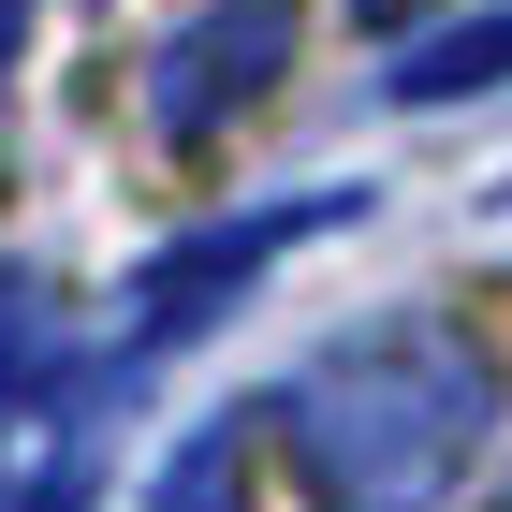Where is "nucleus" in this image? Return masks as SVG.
Listing matches in <instances>:
<instances>
[{"label": "nucleus", "instance_id": "nucleus-4", "mask_svg": "<svg viewBox=\"0 0 512 512\" xmlns=\"http://www.w3.org/2000/svg\"><path fill=\"white\" fill-rule=\"evenodd\" d=\"M88 483H103V381L88 366L0 381V512H88Z\"/></svg>", "mask_w": 512, "mask_h": 512}, {"label": "nucleus", "instance_id": "nucleus-7", "mask_svg": "<svg viewBox=\"0 0 512 512\" xmlns=\"http://www.w3.org/2000/svg\"><path fill=\"white\" fill-rule=\"evenodd\" d=\"M15 30H30V0H0V59H15Z\"/></svg>", "mask_w": 512, "mask_h": 512}, {"label": "nucleus", "instance_id": "nucleus-3", "mask_svg": "<svg viewBox=\"0 0 512 512\" xmlns=\"http://www.w3.org/2000/svg\"><path fill=\"white\" fill-rule=\"evenodd\" d=\"M352 220V191H293V205H249V220H220V235H176L147 278L118 293V352H161V337H191V308H220L235 278H264L293 235H337Z\"/></svg>", "mask_w": 512, "mask_h": 512}, {"label": "nucleus", "instance_id": "nucleus-5", "mask_svg": "<svg viewBox=\"0 0 512 512\" xmlns=\"http://www.w3.org/2000/svg\"><path fill=\"white\" fill-rule=\"evenodd\" d=\"M483 88H512V15H469V30H425L410 59H395V103H483Z\"/></svg>", "mask_w": 512, "mask_h": 512}, {"label": "nucleus", "instance_id": "nucleus-1", "mask_svg": "<svg viewBox=\"0 0 512 512\" xmlns=\"http://www.w3.org/2000/svg\"><path fill=\"white\" fill-rule=\"evenodd\" d=\"M278 425H293L308 512H439L469 483V454L498 439V366H483L469 322L395 308V322H352L337 352L293 366Z\"/></svg>", "mask_w": 512, "mask_h": 512}, {"label": "nucleus", "instance_id": "nucleus-6", "mask_svg": "<svg viewBox=\"0 0 512 512\" xmlns=\"http://www.w3.org/2000/svg\"><path fill=\"white\" fill-rule=\"evenodd\" d=\"M352 30H410V15H439V0H337Z\"/></svg>", "mask_w": 512, "mask_h": 512}, {"label": "nucleus", "instance_id": "nucleus-2", "mask_svg": "<svg viewBox=\"0 0 512 512\" xmlns=\"http://www.w3.org/2000/svg\"><path fill=\"white\" fill-rule=\"evenodd\" d=\"M278 74H293V0H205L191 30L147 59V132L161 147H220Z\"/></svg>", "mask_w": 512, "mask_h": 512}]
</instances>
